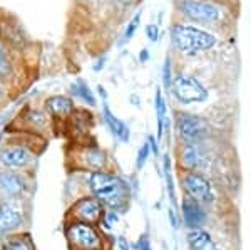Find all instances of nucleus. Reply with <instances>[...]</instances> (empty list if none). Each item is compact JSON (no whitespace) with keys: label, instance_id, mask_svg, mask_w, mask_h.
Here are the masks:
<instances>
[{"label":"nucleus","instance_id":"37","mask_svg":"<svg viewBox=\"0 0 251 250\" xmlns=\"http://www.w3.org/2000/svg\"><path fill=\"white\" fill-rule=\"evenodd\" d=\"M7 99H9V86L0 81V104H2L3 101H7Z\"/></svg>","mask_w":251,"mask_h":250},{"label":"nucleus","instance_id":"19","mask_svg":"<svg viewBox=\"0 0 251 250\" xmlns=\"http://www.w3.org/2000/svg\"><path fill=\"white\" fill-rule=\"evenodd\" d=\"M100 111H102V119L104 124L109 130V133L112 135V138L119 143H129L131 141V128L127 126L124 119L117 118V116L112 112V110L109 108V101H100Z\"/></svg>","mask_w":251,"mask_h":250},{"label":"nucleus","instance_id":"18","mask_svg":"<svg viewBox=\"0 0 251 250\" xmlns=\"http://www.w3.org/2000/svg\"><path fill=\"white\" fill-rule=\"evenodd\" d=\"M19 52H15L0 39V81L7 86L14 84L19 78Z\"/></svg>","mask_w":251,"mask_h":250},{"label":"nucleus","instance_id":"23","mask_svg":"<svg viewBox=\"0 0 251 250\" xmlns=\"http://www.w3.org/2000/svg\"><path fill=\"white\" fill-rule=\"evenodd\" d=\"M163 160V168H161V173H163V178H164V183H166V192H168V198L171 201V207L176 210L179 207L177 203V198H176V183H174V161H173V156L171 153H164L161 156Z\"/></svg>","mask_w":251,"mask_h":250},{"label":"nucleus","instance_id":"34","mask_svg":"<svg viewBox=\"0 0 251 250\" xmlns=\"http://www.w3.org/2000/svg\"><path fill=\"white\" fill-rule=\"evenodd\" d=\"M137 60H139L141 64H148L149 60H151V51H149V47H143V49L139 51Z\"/></svg>","mask_w":251,"mask_h":250},{"label":"nucleus","instance_id":"11","mask_svg":"<svg viewBox=\"0 0 251 250\" xmlns=\"http://www.w3.org/2000/svg\"><path fill=\"white\" fill-rule=\"evenodd\" d=\"M104 213H106V207L102 205V201L92 195H84L75 201H72V205L66 212V220L86 222V223L97 225L104 217Z\"/></svg>","mask_w":251,"mask_h":250},{"label":"nucleus","instance_id":"15","mask_svg":"<svg viewBox=\"0 0 251 250\" xmlns=\"http://www.w3.org/2000/svg\"><path fill=\"white\" fill-rule=\"evenodd\" d=\"M25 225V213L19 201H0V233H15Z\"/></svg>","mask_w":251,"mask_h":250},{"label":"nucleus","instance_id":"25","mask_svg":"<svg viewBox=\"0 0 251 250\" xmlns=\"http://www.w3.org/2000/svg\"><path fill=\"white\" fill-rule=\"evenodd\" d=\"M174 72H176V60L171 54H168L163 60V66H161V87L164 92H169Z\"/></svg>","mask_w":251,"mask_h":250},{"label":"nucleus","instance_id":"14","mask_svg":"<svg viewBox=\"0 0 251 250\" xmlns=\"http://www.w3.org/2000/svg\"><path fill=\"white\" fill-rule=\"evenodd\" d=\"M17 121L22 123V130L27 131L29 135H46L47 130H50L52 126V118L47 114L44 108H35V106H25L22 108V111L19 112Z\"/></svg>","mask_w":251,"mask_h":250},{"label":"nucleus","instance_id":"3","mask_svg":"<svg viewBox=\"0 0 251 250\" xmlns=\"http://www.w3.org/2000/svg\"><path fill=\"white\" fill-rule=\"evenodd\" d=\"M86 187L89 195L102 201L107 210H116L121 215L129 210L134 196L129 181L109 168L86 173Z\"/></svg>","mask_w":251,"mask_h":250},{"label":"nucleus","instance_id":"35","mask_svg":"<svg viewBox=\"0 0 251 250\" xmlns=\"http://www.w3.org/2000/svg\"><path fill=\"white\" fill-rule=\"evenodd\" d=\"M116 245L119 250H131V242H129L127 239H126L124 235H119L116 239Z\"/></svg>","mask_w":251,"mask_h":250},{"label":"nucleus","instance_id":"39","mask_svg":"<svg viewBox=\"0 0 251 250\" xmlns=\"http://www.w3.org/2000/svg\"><path fill=\"white\" fill-rule=\"evenodd\" d=\"M176 250H177V249H176Z\"/></svg>","mask_w":251,"mask_h":250},{"label":"nucleus","instance_id":"17","mask_svg":"<svg viewBox=\"0 0 251 250\" xmlns=\"http://www.w3.org/2000/svg\"><path fill=\"white\" fill-rule=\"evenodd\" d=\"M0 39L15 52L24 51L27 47V44H29L22 26L15 24V20L12 17L3 19L2 15H0Z\"/></svg>","mask_w":251,"mask_h":250},{"label":"nucleus","instance_id":"20","mask_svg":"<svg viewBox=\"0 0 251 250\" xmlns=\"http://www.w3.org/2000/svg\"><path fill=\"white\" fill-rule=\"evenodd\" d=\"M67 94L72 96V98H75V99H79L84 106L89 108V110H94V108H97V104H99L96 91L89 86V83L84 78H77L74 83L69 84Z\"/></svg>","mask_w":251,"mask_h":250},{"label":"nucleus","instance_id":"27","mask_svg":"<svg viewBox=\"0 0 251 250\" xmlns=\"http://www.w3.org/2000/svg\"><path fill=\"white\" fill-rule=\"evenodd\" d=\"M152 153H151V146H149L148 139H144L141 143V146L137 148V153H136V160H134V170L139 173L143 168L148 165V161L151 160Z\"/></svg>","mask_w":251,"mask_h":250},{"label":"nucleus","instance_id":"33","mask_svg":"<svg viewBox=\"0 0 251 250\" xmlns=\"http://www.w3.org/2000/svg\"><path fill=\"white\" fill-rule=\"evenodd\" d=\"M106 64H107V56H100V57H97L94 60V64H92V71H94L96 74L97 72H102Z\"/></svg>","mask_w":251,"mask_h":250},{"label":"nucleus","instance_id":"7","mask_svg":"<svg viewBox=\"0 0 251 250\" xmlns=\"http://www.w3.org/2000/svg\"><path fill=\"white\" fill-rule=\"evenodd\" d=\"M177 185L183 192V196L198 201L211 212L218 207L216 183L206 173L177 170Z\"/></svg>","mask_w":251,"mask_h":250},{"label":"nucleus","instance_id":"24","mask_svg":"<svg viewBox=\"0 0 251 250\" xmlns=\"http://www.w3.org/2000/svg\"><path fill=\"white\" fill-rule=\"evenodd\" d=\"M0 250H35V245L27 232H15L0 244Z\"/></svg>","mask_w":251,"mask_h":250},{"label":"nucleus","instance_id":"9","mask_svg":"<svg viewBox=\"0 0 251 250\" xmlns=\"http://www.w3.org/2000/svg\"><path fill=\"white\" fill-rule=\"evenodd\" d=\"M37 151L27 141H14L0 148V168L10 171H25L35 165Z\"/></svg>","mask_w":251,"mask_h":250},{"label":"nucleus","instance_id":"21","mask_svg":"<svg viewBox=\"0 0 251 250\" xmlns=\"http://www.w3.org/2000/svg\"><path fill=\"white\" fill-rule=\"evenodd\" d=\"M186 245L189 247V250H221L216 239L206 228L186 232Z\"/></svg>","mask_w":251,"mask_h":250},{"label":"nucleus","instance_id":"4","mask_svg":"<svg viewBox=\"0 0 251 250\" xmlns=\"http://www.w3.org/2000/svg\"><path fill=\"white\" fill-rule=\"evenodd\" d=\"M168 94L177 104V108H193L209 103L213 91L200 74L186 67H177Z\"/></svg>","mask_w":251,"mask_h":250},{"label":"nucleus","instance_id":"36","mask_svg":"<svg viewBox=\"0 0 251 250\" xmlns=\"http://www.w3.org/2000/svg\"><path fill=\"white\" fill-rule=\"evenodd\" d=\"M129 104L137 108V110H141V106H143V99H141V96L137 94V92H131V94H129Z\"/></svg>","mask_w":251,"mask_h":250},{"label":"nucleus","instance_id":"32","mask_svg":"<svg viewBox=\"0 0 251 250\" xmlns=\"http://www.w3.org/2000/svg\"><path fill=\"white\" fill-rule=\"evenodd\" d=\"M148 143H149V146H151V153H152V156L154 158H157L159 156V141H157L156 136H152V135H148Z\"/></svg>","mask_w":251,"mask_h":250},{"label":"nucleus","instance_id":"29","mask_svg":"<svg viewBox=\"0 0 251 250\" xmlns=\"http://www.w3.org/2000/svg\"><path fill=\"white\" fill-rule=\"evenodd\" d=\"M131 250H152L151 237H149V233L148 232L141 233L139 239H137L134 244H131Z\"/></svg>","mask_w":251,"mask_h":250},{"label":"nucleus","instance_id":"6","mask_svg":"<svg viewBox=\"0 0 251 250\" xmlns=\"http://www.w3.org/2000/svg\"><path fill=\"white\" fill-rule=\"evenodd\" d=\"M214 143L216 141H209V143H177L176 153H174L176 168L188 171H201L209 175L214 170V165L218 161Z\"/></svg>","mask_w":251,"mask_h":250},{"label":"nucleus","instance_id":"30","mask_svg":"<svg viewBox=\"0 0 251 250\" xmlns=\"http://www.w3.org/2000/svg\"><path fill=\"white\" fill-rule=\"evenodd\" d=\"M143 0H112V3L117 7L119 10H132L136 9Z\"/></svg>","mask_w":251,"mask_h":250},{"label":"nucleus","instance_id":"38","mask_svg":"<svg viewBox=\"0 0 251 250\" xmlns=\"http://www.w3.org/2000/svg\"><path fill=\"white\" fill-rule=\"evenodd\" d=\"M96 94L99 96L100 101H106V99H109L107 91H106V87H104L102 84H97V87H96Z\"/></svg>","mask_w":251,"mask_h":250},{"label":"nucleus","instance_id":"16","mask_svg":"<svg viewBox=\"0 0 251 250\" xmlns=\"http://www.w3.org/2000/svg\"><path fill=\"white\" fill-rule=\"evenodd\" d=\"M42 108L46 110V112L54 119H69L74 111L77 110L75 108V101L72 96L69 94H52L47 96L42 103Z\"/></svg>","mask_w":251,"mask_h":250},{"label":"nucleus","instance_id":"13","mask_svg":"<svg viewBox=\"0 0 251 250\" xmlns=\"http://www.w3.org/2000/svg\"><path fill=\"white\" fill-rule=\"evenodd\" d=\"M179 219L186 230L206 228L211 222V210L188 196H183V200L179 201Z\"/></svg>","mask_w":251,"mask_h":250},{"label":"nucleus","instance_id":"8","mask_svg":"<svg viewBox=\"0 0 251 250\" xmlns=\"http://www.w3.org/2000/svg\"><path fill=\"white\" fill-rule=\"evenodd\" d=\"M66 239L69 250H107L106 237L99 227L86 222H67Z\"/></svg>","mask_w":251,"mask_h":250},{"label":"nucleus","instance_id":"12","mask_svg":"<svg viewBox=\"0 0 251 250\" xmlns=\"http://www.w3.org/2000/svg\"><path fill=\"white\" fill-rule=\"evenodd\" d=\"M29 193V180L22 171L0 168V196L2 201H20Z\"/></svg>","mask_w":251,"mask_h":250},{"label":"nucleus","instance_id":"1","mask_svg":"<svg viewBox=\"0 0 251 250\" xmlns=\"http://www.w3.org/2000/svg\"><path fill=\"white\" fill-rule=\"evenodd\" d=\"M169 44L176 57L194 60L201 56L220 49L223 44V35L204 27L194 26V24L183 22V20L173 19L168 29Z\"/></svg>","mask_w":251,"mask_h":250},{"label":"nucleus","instance_id":"10","mask_svg":"<svg viewBox=\"0 0 251 250\" xmlns=\"http://www.w3.org/2000/svg\"><path fill=\"white\" fill-rule=\"evenodd\" d=\"M69 160L74 165L77 170L82 171H99V170H107L111 158L109 153L99 146L96 143H87V144H79L77 148L71 151Z\"/></svg>","mask_w":251,"mask_h":250},{"label":"nucleus","instance_id":"28","mask_svg":"<svg viewBox=\"0 0 251 250\" xmlns=\"http://www.w3.org/2000/svg\"><path fill=\"white\" fill-rule=\"evenodd\" d=\"M144 34H146V37H148L149 42H152V44H156V42H159V39H161V26H157L156 22H149L148 26L144 27Z\"/></svg>","mask_w":251,"mask_h":250},{"label":"nucleus","instance_id":"26","mask_svg":"<svg viewBox=\"0 0 251 250\" xmlns=\"http://www.w3.org/2000/svg\"><path fill=\"white\" fill-rule=\"evenodd\" d=\"M141 20H143V12L141 10H136L134 15L129 19L127 26L124 27V32H123V42H129L131 39H134V35L137 34L141 27Z\"/></svg>","mask_w":251,"mask_h":250},{"label":"nucleus","instance_id":"31","mask_svg":"<svg viewBox=\"0 0 251 250\" xmlns=\"http://www.w3.org/2000/svg\"><path fill=\"white\" fill-rule=\"evenodd\" d=\"M168 219H169V223H171L173 230H179V215H177L173 207H169V210H168Z\"/></svg>","mask_w":251,"mask_h":250},{"label":"nucleus","instance_id":"2","mask_svg":"<svg viewBox=\"0 0 251 250\" xmlns=\"http://www.w3.org/2000/svg\"><path fill=\"white\" fill-rule=\"evenodd\" d=\"M173 9L174 19L220 32L221 35H225L233 20L228 0H174Z\"/></svg>","mask_w":251,"mask_h":250},{"label":"nucleus","instance_id":"22","mask_svg":"<svg viewBox=\"0 0 251 250\" xmlns=\"http://www.w3.org/2000/svg\"><path fill=\"white\" fill-rule=\"evenodd\" d=\"M154 111H156V138L161 143L164 139L166 121L169 119L168 103H166V96L161 86H156L154 89Z\"/></svg>","mask_w":251,"mask_h":250},{"label":"nucleus","instance_id":"5","mask_svg":"<svg viewBox=\"0 0 251 250\" xmlns=\"http://www.w3.org/2000/svg\"><path fill=\"white\" fill-rule=\"evenodd\" d=\"M173 128L176 143H209L218 139L214 121L186 108L173 111Z\"/></svg>","mask_w":251,"mask_h":250}]
</instances>
